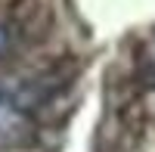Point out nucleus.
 Here are the masks:
<instances>
[{"label": "nucleus", "mask_w": 155, "mask_h": 152, "mask_svg": "<svg viewBox=\"0 0 155 152\" xmlns=\"http://www.w3.org/2000/svg\"><path fill=\"white\" fill-rule=\"evenodd\" d=\"M9 44H12V37H9V28L6 25H0V56L9 50Z\"/></svg>", "instance_id": "f03ea898"}, {"label": "nucleus", "mask_w": 155, "mask_h": 152, "mask_svg": "<svg viewBox=\"0 0 155 152\" xmlns=\"http://www.w3.org/2000/svg\"><path fill=\"white\" fill-rule=\"evenodd\" d=\"M0 103H3V87H0Z\"/></svg>", "instance_id": "7ed1b4c3"}, {"label": "nucleus", "mask_w": 155, "mask_h": 152, "mask_svg": "<svg viewBox=\"0 0 155 152\" xmlns=\"http://www.w3.org/2000/svg\"><path fill=\"white\" fill-rule=\"evenodd\" d=\"M62 84H65V74L62 71H44L37 78H28L25 84H19L12 90V109L22 112V115L44 109L53 96L62 93Z\"/></svg>", "instance_id": "f257e3e1"}]
</instances>
